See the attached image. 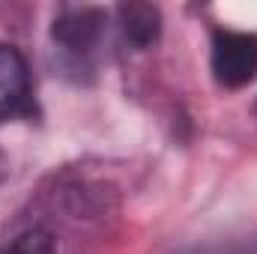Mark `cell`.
Here are the masks:
<instances>
[{
    "instance_id": "obj_1",
    "label": "cell",
    "mask_w": 257,
    "mask_h": 254,
    "mask_svg": "<svg viewBox=\"0 0 257 254\" xmlns=\"http://www.w3.org/2000/svg\"><path fill=\"white\" fill-rule=\"evenodd\" d=\"M212 72L224 87H242L257 78V36L218 30L212 36Z\"/></svg>"
},
{
    "instance_id": "obj_2",
    "label": "cell",
    "mask_w": 257,
    "mask_h": 254,
    "mask_svg": "<svg viewBox=\"0 0 257 254\" xmlns=\"http://www.w3.org/2000/svg\"><path fill=\"white\" fill-rule=\"evenodd\" d=\"M33 114V87L24 57L0 42V123L24 120Z\"/></svg>"
},
{
    "instance_id": "obj_3",
    "label": "cell",
    "mask_w": 257,
    "mask_h": 254,
    "mask_svg": "<svg viewBox=\"0 0 257 254\" xmlns=\"http://www.w3.org/2000/svg\"><path fill=\"white\" fill-rule=\"evenodd\" d=\"M99 33H102V12L96 9H69L54 21V39L75 54H87L96 45Z\"/></svg>"
},
{
    "instance_id": "obj_4",
    "label": "cell",
    "mask_w": 257,
    "mask_h": 254,
    "mask_svg": "<svg viewBox=\"0 0 257 254\" xmlns=\"http://www.w3.org/2000/svg\"><path fill=\"white\" fill-rule=\"evenodd\" d=\"M120 21H123L126 39L135 48H150L159 39V9H153L147 3L120 6Z\"/></svg>"
},
{
    "instance_id": "obj_5",
    "label": "cell",
    "mask_w": 257,
    "mask_h": 254,
    "mask_svg": "<svg viewBox=\"0 0 257 254\" xmlns=\"http://www.w3.org/2000/svg\"><path fill=\"white\" fill-rule=\"evenodd\" d=\"M6 254H57V239L45 227H30L9 242Z\"/></svg>"
},
{
    "instance_id": "obj_6",
    "label": "cell",
    "mask_w": 257,
    "mask_h": 254,
    "mask_svg": "<svg viewBox=\"0 0 257 254\" xmlns=\"http://www.w3.org/2000/svg\"><path fill=\"white\" fill-rule=\"evenodd\" d=\"M0 171H3V159H0Z\"/></svg>"
}]
</instances>
